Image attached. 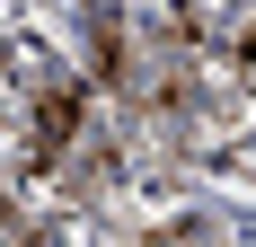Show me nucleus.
Returning <instances> with one entry per match:
<instances>
[{
    "label": "nucleus",
    "instance_id": "f257e3e1",
    "mask_svg": "<svg viewBox=\"0 0 256 247\" xmlns=\"http://www.w3.org/2000/svg\"><path fill=\"white\" fill-rule=\"evenodd\" d=\"M71 142H80V88H44V106H36V168H53Z\"/></svg>",
    "mask_w": 256,
    "mask_h": 247
},
{
    "label": "nucleus",
    "instance_id": "f03ea898",
    "mask_svg": "<svg viewBox=\"0 0 256 247\" xmlns=\"http://www.w3.org/2000/svg\"><path fill=\"white\" fill-rule=\"evenodd\" d=\"M0 247H26V194L0 186Z\"/></svg>",
    "mask_w": 256,
    "mask_h": 247
},
{
    "label": "nucleus",
    "instance_id": "7ed1b4c3",
    "mask_svg": "<svg viewBox=\"0 0 256 247\" xmlns=\"http://www.w3.org/2000/svg\"><path fill=\"white\" fill-rule=\"evenodd\" d=\"M150 247H212V221H168Z\"/></svg>",
    "mask_w": 256,
    "mask_h": 247
}]
</instances>
